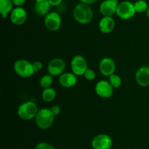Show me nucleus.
I'll return each mask as SVG.
<instances>
[{
  "instance_id": "nucleus-11",
  "label": "nucleus",
  "mask_w": 149,
  "mask_h": 149,
  "mask_svg": "<svg viewBox=\"0 0 149 149\" xmlns=\"http://www.w3.org/2000/svg\"><path fill=\"white\" fill-rule=\"evenodd\" d=\"M118 5V0H104L100 4L99 10L103 16L111 17L115 13H116Z\"/></svg>"
},
{
  "instance_id": "nucleus-3",
  "label": "nucleus",
  "mask_w": 149,
  "mask_h": 149,
  "mask_svg": "<svg viewBox=\"0 0 149 149\" xmlns=\"http://www.w3.org/2000/svg\"><path fill=\"white\" fill-rule=\"evenodd\" d=\"M39 109L37 105L31 101L23 102L17 108V115L19 118L25 121L36 118Z\"/></svg>"
},
{
  "instance_id": "nucleus-4",
  "label": "nucleus",
  "mask_w": 149,
  "mask_h": 149,
  "mask_svg": "<svg viewBox=\"0 0 149 149\" xmlns=\"http://www.w3.org/2000/svg\"><path fill=\"white\" fill-rule=\"evenodd\" d=\"M14 70L16 74L23 78L30 77L34 74L32 63L26 59H19L15 62Z\"/></svg>"
},
{
  "instance_id": "nucleus-26",
  "label": "nucleus",
  "mask_w": 149,
  "mask_h": 149,
  "mask_svg": "<svg viewBox=\"0 0 149 149\" xmlns=\"http://www.w3.org/2000/svg\"><path fill=\"white\" fill-rule=\"evenodd\" d=\"M50 110L52 112V113L53 114L54 116L55 117L59 115L60 112H61V108L58 105H54V106H52L50 108Z\"/></svg>"
},
{
  "instance_id": "nucleus-2",
  "label": "nucleus",
  "mask_w": 149,
  "mask_h": 149,
  "mask_svg": "<svg viewBox=\"0 0 149 149\" xmlns=\"http://www.w3.org/2000/svg\"><path fill=\"white\" fill-rule=\"evenodd\" d=\"M54 119L55 116L52 113L50 109L42 108L41 110H39V112L35 118V121L39 129H47L52 126Z\"/></svg>"
},
{
  "instance_id": "nucleus-7",
  "label": "nucleus",
  "mask_w": 149,
  "mask_h": 149,
  "mask_svg": "<svg viewBox=\"0 0 149 149\" xmlns=\"http://www.w3.org/2000/svg\"><path fill=\"white\" fill-rule=\"evenodd\" d=\"M44 23H45V27L48 30L55 32L61 28V24H62V19L58 13L52 12L45 15Z\"/></svg>"
},
{
  "instance_id": "nucleus-23",
  "label": "nucleus",
  "mask_w": 149,
  "mask_h": 149,
  "mask_svg": "<svg viewBox=\"0 0 149 149\" xmlns=\"http://www.w3.org/2000/svg\"><path fill=\"white\" fill-rule=\"evenodd\" d=\"M84 76L85 77V79H87V80H95V78L96 77L95 72L93 70H92V69L88 68L86 70L85 72H84Z\"/></svg>"
},
{
  "instance_id": "nucleus-6",
  "label": "nucleus",
  "mask_w": 149,
  "mask_h": 149,
  "mask_svg": "<svg viewBox=\"0 0 149 149\" xmlns=\"http://www.w3.org/2000/svg\"><path fill=\"white\" fill-rule=\"evenodd\" d=\"M71 67L73 73L77 76L84 75L86 70L88 69L86 58L81 55H76L71 61Z\"/></svg>"
},
{
  "instance_id": "nucleus-18",
  "label": "nucleus",
  "mask_w": 149,
  "mask_h": 149,
  "mask_svg": "<svg viewBox=\"0 0 149 149\" xmlns=\"http://www.w3.org/2000/svg\"><path fill=\"white\" fill-rule=\"evenodd\" d=\"M13 5L12 0H0V13L3 18L7 17L8 13L12 11Z\"/></svg>"
},
{
  "instance_id": "nucleus-25",
  "label": "nucleus",
  "mask_w": 149,
  "mask_h": 149,
  "mask_svg": "<svg viewBox=\"0 0 149 149\" xmlns=\"http://www.w3.org/2000/svg\"><path fill=\"white\" fill-rule=\"evenodd\" d=\"M32 66H33V70H34L35 72H36L40 71L42 69V67H43L42 63L40 61H34V62H33L32 63Z\"/></svg>"
},
{
  "instance_id": "nucleus-5",
  "label": "nucleus",
  "mask_w": 149,
  "mask_h": 149,
  "mask_svg": "<svg viewBox=\"0 0 149 149\" xmlns=\"http://www.w3.org/2000/svg\"><path fill=\"white\" fill-rule=\"evenodd\" d=\"M136 13L134 4L130 1H124L118 5L116 15L118 17L123 20H129L134 17Z\"/></svg>"
},
{
  "instance_id": "nucleus-24",
  "label": "nucleus",
  "mask_w": 149,
  "mask_h": 149,
  "mask_svg": "<svg viewBox=\"0 0 149 149\" xmlns=\"http://www.w3.org/2000/svg\"><path fill=\"white\" fill-rule=\"evenodd\" d=\"M34 149H55V148L46 142H41L36 145Z\"/></svg>"
},
{
  "instance_id": "nucleus-17",
  "label": "nucleus",
  "mask_w": 149,
  "mask_h": 149,
  "mask_svg": "<svg viewBox=\"0 0 149 149\" xmlns=\"http://www.w3.org/2000/svg\"><path fill=\"white\" fill-rule=\"evenodd\" d=\"M60 84L64 88H71L75 86L77 83V77L74 73H63L59 77Z\"/></svg>"
},
{
  "instance_id": "nucleus-1",
  "label": "nucleus",
  "mask_w": 149,
  "mask_h": 149,
  "mask_svg": "<svg viewBox=\"0 0 149 149\" xmlns=\"http://www.w3.org/2000/svg\"><path fill=\"white\" fill-rule=\"evenodd\" d=\"M74 18L81 24H88L93 19V10L89 4L80 3L73 11Z\"/></svg>"
},
{
  "instance_id": "nucleus-12",
  "label": "nucleus",
  "mask_w": 149,
  "mask_h": 149,
  "mask_svg": "<svg viewBox=\"0 0 149 149\" xmlns=\"http://www.w3.org/2000/svg\"><path fill=\"white\" fill-rule=\"evenodd\" d=\"M99 70L103 75L109 77L115 72L116 70L115 61L109 57H105L102 58L99 64Z\"/></svg>"
},
{
  "instance_id": "nucleus-29",
  "label": "nucleus",
  "mask_w": 149,
  "mask_h": 149,
  "mask_svg": "<svg viewBox=\"0 0 149 149\" xmlns=\"http://www.w3.org/2000/svg\"><path fill=\"white\" fill-rule=\"evenodd\" d=\"M79 1H81V3H84V4H87L90 5V4L96 2L97 0H79Z\"/></svg>"
},
{
  "instance_id": "nucleus-20",
  "label": "nucleus",
  "mask_w": 149,
  "mask_h": 149,
  "mask_svg": "<svg viewBox=\"0 0 149 149\" xmlns=\"http://www.w3.org/2000/svg\"><path fill=\"white\" fill-rule=\"evenodd\" d=\"M53 83V76L51 74H45L39 80V85L42 89L50 88Z\"/></svg>"
},
{
  "instance_id": "nucleus-9",
  "label": "nucleus",
  "mask_w": 149,
  "mask_h": 149,
  "mask_svg": "<svg viewBox=\"0 0 149 149\" xmlns=\"http://www.w3.org/2000/svg\"><path fill=\"white\" fill-rule=\"evenodd\" d=\"M113 141L111 137L106 134L96 135L92 140V147L93 149H110Z\"/></svg>"
},
{
  "instance_id": "nucleus-14",
  "label": "nucleus",
  "mask_w": 149,
  "mask_h": 149,
  "mask_svg": "<svg viewBox=\"0 0 149 149\" xmlns=\"http://www.w3.org/2000/svg\"><path fill=\"white\" fill-rule=\"evenodd\" d=\"M136 82L139 86L146 87L149 86V67L143 66L140 67L135 74Z\"/></svg>"
},
{
  "instance_id": "nucleus-16",
  "label": "nucleus",
  "mask_w": 149,
  "mask_h": 149,
  "mask_svg": "<svg viewBox=\"0 0 149 149\" xmlns=\"http://www.w3.org/2000/svg\"><path fill=\"white\" fill-rule=\"evenodd\" d=\"M51 6L48 0H35L34 11L38 15H47L49 13Z\"/></svg>"
},
{
  "instance_id": "nucleus-15",
  "label": "nucleus",
  "mask_w": 149,
  "mask_h": 149,
  "mask_svg": "<svg viewBox=\"0 0 149 149\" xmlns=\"http://www.w3.org/2000/svg\"><path fill=\"white\" fill-rule=\"evenodd\" d=\"M115 27V20L112 17L103 16L99 22V29L103 34H109Z\"/></svg>"
},
{
  "instance_id": "nucleus-19",
  "label": "nucleus",
  "mask_w": 149,
  "mask_h": 149,
  "mask_svg": "<svg viewBox=\"0 0 149 149\" xmlns=\"http://www.w3.org/2000/svg\"><path fill=\"white\" fill-rule=\"evenodd\" d=\"M42 97L45 102H51L56 97V91L52 87L45 89L42 91Z\"/></svg>"
},
{
  "instance_id": "nucleus-21",
  "label": "nucleus",
  "mask_w": 149,
  "mask_h": 149,
  "mask_svg": "<svg viewBox=\"0 0 149 149\" xmlns=\"http://www.w3.org/2000/svg\"><path fill=\"white\" fill-rule=\"evenodd\" d=\"M134 7L136 13H146L148 8V4L145 0H138L134 3Z\"/></svg>"
},
{
  "instance_id": "nucleus-31",
  "label": "nucleus",
  "mask_w": 149,
  "mask_h": 149,
  "mask_svg": "<svg viewBox=\"0 0 149 149\" xmlns=\"http://www.w3.org/2000/svg\"><path fill=\"white\" fill-rule=\"evenodd\" d=\"M60 149H63V148H60Z\"/></svg>"
},
{
  "instance_id": "nucleus-8",
  "label": "nucleus",
  "mask_w": 149,
  "mask_h": 149,
  "mask_svg": "<svg viewBox=\"0 0 149 149\" xmlns=\"http://www.w3.org/2000/svg\"><path fill=\"white\" fill-rule=\"evenodd\" d=\"M66 64L65 61L61 58H52L47 65V71L52 76H58L63 74Z\"/></svg>"
},
{
  "instance_id": "nucleus-28",
  "label": "nucleus",
  "mask_w": 149,
  "mask_h": 149,
  "mask_svg": "<svg viewBox=\"0 0 149 149\" xmlns=\"http://www.w3.org/2000/svg\"><path fill=\"white\" fill-rule=\"evenodd\" d=\"M52 6H58L62 3L63 0H48Z\"/></svg>"
},
{
  "instance_id": "nucleus-30",
  "label": "nucleus",
  "mask_w": 149,
  "mask_h": 149,
  "mask_svg": "<svg viewBox=\"0 0 149 149\" xmlns=\"http://www.w3.org/2000/svg\"><path fill=\"white\" fill-rule=\"evenodd\" d=\"M146 15H147V17H148L149 18V7H148V10H147V11H146Z\"/></svg>"
},
{
  "instance_id": "nucleus-22",
  "label": "nucleus",
  "mask_w": 149,
  "mask_h": 149,
  "mask_svg": "<svg viewBox=\"0 0 149 149\" xmlns=\"http://www.w3.org/2000/svg\"><path fill=\"white\" fill-rule=\"evenodd\" d=\"M109 83L112 86L113 89H118L122 85V78L120 76H119L116 74H113L111 76H109Z\"/></svg>"
},
{
  "instance_id": "nucleus-27",
  "label": "nucleus",
  "mask_w": 149,
  "mask_h": 149,
  "mask_svg": "<svg viewBox=\"0 0 149 149\" xmlns=\"http://www.w3.org/2000/svg\"><path fill=\"white\" fill-rule=\"evenodd\" d=\"M13 1V4L16 7H21L22 5L25 4L26 2V0H12Z\"/></svg>"
},
{
  "instance_id": "nucleus-10",
  "label": "nucleus",
  "mask_w": 149,
  "mask_h": 149,
  "mask_svg": "<svg viewBox=\"0 0 149 149\" xmlns=\"http://www.w3.org/2000/svg\"><path fill=\"white\" fill-rule=\"evenodd\" d=\"M96 93L101 98H109L113 95V88L107 80H101L97 82L95 88Z\"/></svg>"
},
{
  "instance_id": "nucleus-13",
  "label": "nucleus",
  "mask_w": 149,
  "mask_h": 149,
  "mask_svg": "<svg viewBox=\"0 0 149 149\" xmlns=\"http://www.w3.org/2000/svg\"><path fill=\"white\" fill-rule=\"evenodd\" d=\"M10 20L15 25H23L27 20V13L26 10L21 7H17L13 9L10 14Z\"/></svg>"
}]
</instances>
